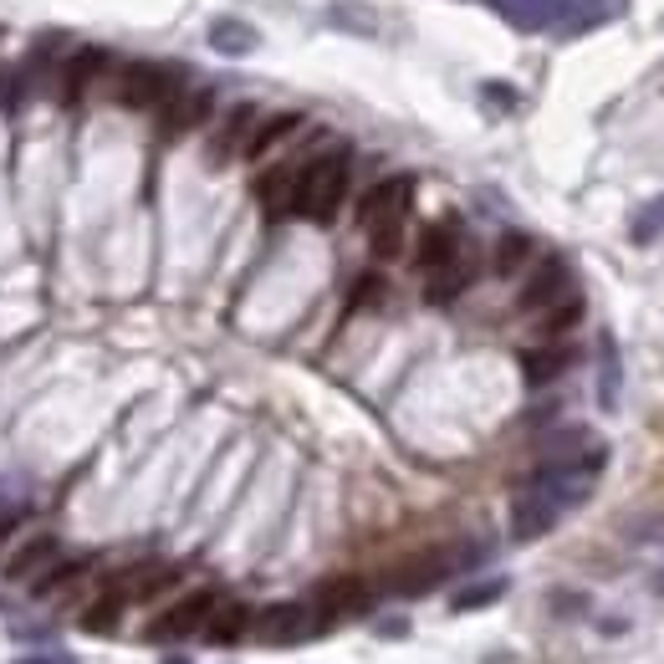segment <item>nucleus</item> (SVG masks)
Masks as SVG:
<instances>
[{
	"instance_id": "1",
	"label": "nucleus",
	"mask_w": 664,
	"mask_h": 664,
	"mask_svg": "<svg viewBox=\"0 0 664 664\" xmlns=\"http://www.w3.org/2000/svg\"><path fill=\"white\" fill-rule=\"evenodd\" d=\"M348 174H353V159L348 149H332V153H317L307 169H297V195H292V210L317 225H328L343 199H348Z\"/></svg>"
},
{
	"instance_id": "2",
	"label": "nucleus",
	"mask_w": 664,
	"mask_h": 664,
	"mask_svg": "<svg viewBox=\"0 0 664 664\" xmlns=\"http://www.w3.org/2000/svg\"><path fill=\"white\" fill-rule=\"evenodd\" d=\"M180 93V72L159 62H128L123 77H118V102L128 113H144V108H164L169 98Z\"/></svg>"
},
{
	"instance_id": "3",
	"label": "nucleus",
	"mask_w": 664,
	"mask_h": 664,
	"mask_svg": "<svg viewBox=\"0 0 664 664\" xmlns=\"http://www.w3.org/2000/svg\"><path fill=\"white\" fill-rule=\"evenodd\" d=\"M216 603H220V598L210 593V588L174 598L164 614L149 624V639H153V644H180V639H189V634L205 629V618H210V608H216Z\"/></svg>"
},
{
	"instance_id": "4",
	"label": "nucleus",
	"mask_w": 664,
	"mask_h": 664,
	"mask_svg": "<svg viewBox=\"0 0 664 664\" xmlns=\"http://www.w3.org/2000/svg\"><path fill=\"white\" fill-rule=\"evenodd\" d=\"M250 629H256L261 644L286 649V644H302V639L317 629V618H312L307 603H271L261 618H250Z\"/></svg>"
},
{
	"instance_id": "5",
	"label": "nucleus",
	"mask_w": 664,
	"mask_h": 664,
	"mask_svg": "<svg viewBox=\"0 0 664 664\" xmlns=\"http://www.w3.org/2000/svg\"><path fill=\"white\" fill-rule=\"evenodd\" d=\"M108 62H113V51H102V47H77L72 57H62L57 102H62V108H77V102L87 98V87H93L102 72H108Z\"/></svg>"
},
{
	"instance_id": "6",
	"label": "nucleus",
	"mask_w": 664,
	"mask_h": 664,
	"mask_svg": "<svg viewBox=\"0 0 664 664\" xmlns=\"http://www.w3.org/2000/svg\"><path fill=\"white\" fill-rule=\"evenodd\" d=\"M557 516L563 506L548 496V491H537V485H521V496L512 506V537L516 542H537V537H548L557 527Z\"/></svg>"
},
{
	"instance_id": "7",
	"label": "nucleus",
	"mask_w": 664,
	"mask_h": 664,
	"mask_svg": "<svg viewBox=\"0 0 664 664\" xmlns=\"http://www.w3.org/2000/svg\"><path fill=\"white\" fill-rule=\"evenodd\" d=\"M409 199H415V180H379L358 199V225H379V220H394V216H409Z\"/></svg>"
},
{
	"instance_id": "8",
	"label": "nucleus",
	"mask_w": 664,
	"mask_h": 664,
	"mask_svg": "<svg viewBox=\"0 0 664 664\" xmlns=\"http://www.w3.org/2000/svg\"><path fill=\"white\" fill-rule=\"evenodd\" d=\"M563 297H567V261L563 256H548V261H537V271L527 276L516 307H521V312H548L552 302H563Z\"/></svg>"
},
{
	"instance_id": "9",
	"label": "nucleus",
	"mask_w": 664,
	"mask_h": 664,
	"mask_svg": "<svg viewBox=\"0 0 664 664\" xmlns=\"http://www.w3.org/2000/svg\"><path fill=\"white\" fill-rule=\"evenodd\" d=\"M368 608V588L358 578H332L322 593H317L312 603V618H317V629H328V624H337V618H348V614H364Z\"/></svg>"
},
{
	"instance_id": "10",
	"label": "nucleus",
	"mask_w": 664,
	"mask_h": 664,
	"mask_svg": "<svg viewBox=\"0 0 664 664\" xmlns=\"http://www.w3.org/2000/svg\"><path fill=\"white\" fill-rule=\"evenodd\" d=\"M460 557H470V552H425L415 563H404L394 573V593H425V588H434L440 578H450L455 567H465Z\"/></svg>"
},
{
	"instance_id": "11",
	"label": "nucleus",
	"mask_w": 664,
	"mask_h": 664,
	"mask_svg": "<svg viewBox=\"0 0 664 664\" xmlns=\"http://www.w3.org/2000/svg\"><path fill=\"white\" fill-rule=\"evenodd\" d=\"M250 128H256V108H250V102L231 108V113H225V123L216 128V138H210V164H231L235 153L246 149Z\"/></svg>"
},
{
	"instance_id": "12",
	"label": "nucleus",
	"mask_w": 664,
	"mask_h": 664,
	"mask_svg": "<svg viewBox=\"0 0 664 664\" xmlns=\"http://www.w3.org/2000/svg\"><path fill=\"white\" fill-rule=\"evenodd\" d=\"M210 108H216V98L199 87V93H174V98L164 102V133L169 138H180V133L199 128L205 118H210Z\"/></svg>"
},
{
	"instance_id": "13",
	"label": "nucleus",
	"mask_w": 664,
	"mask_h": 664,
	"mask_svg": "<svg viewBox=\"0 0 664 664\" xmlns=\"http://www.w3.org/2000/svg\"><path fill=\"white\" fill-rule=\"evenodd\" d=\"M419 266H425V271H434V266H450L455 261V256H460V225H455V220H434L430 231L419 235Z\"/></svg>"
},
{
	"instance_id": "14",
	"label": "nucleus",
	"mask_w": 664,
	"mask_h": 664,
	"mask_svg": "<svg viewBox=\"0 0 664 664\" xmlns=\"http://www.w3.org/2000/svg\"><path fill=\"white\" fill-rule=\"evenodd\" d=\"M250 629V608L246 603H216L210 608V618H205V639L216 649H231L241 644V634Z\"/></svg>"
},
{
	"instance_id": "15",
	"label": "nucleus",
	"mask_w": 664,
	"mask_h": 664,
	"mask_svg": "<svg viewBox=\"0 0 664 664\" xmlns=\"http://www.w3.org/2000/svg\"><path fill=\"white\" fill-rule=\"evenodd\" d=\"M57 552H62V542H57L51 531H41V537H32V542H26V548H21L16 557L5 563V578H11V582L36 578V573H41L47 563H57Z\"/></svg>"
},
{
	"instance_id": "16",
	"label": "nucleus",
	"mask_w": 664,
	"mask_h": 664,
	"mask_svg": "<svg viewBox=\"0 0 664 664\" xmlns=\"http://www.w3.org/2000/svg\"><path fill=\"white\" fill-rule=\"evenodd\" d=\"M302 128V113H276V118H266V123H256V128H250V138H246V159H266V153L271 149H282L286 138H292V133Z\"/></svg>"
},
{
	"instance_id": "17",
	"label": "nucleus",
	"mask_w": 664,
	"mask_h": 664,
	"mask_svg": "<svg viewBox=\"0 0 664 664\" xmlns=\"http://www.w3.org/2000/svg\"><path fill=\"white\" fill-rule=\"evenodd\" d=\"M292 195H297V169H266L256 180V199L266 205V216H286Z\"/></svg>"
},
{
	"instance_id": "18",
	"label": "nucleus",
	"mask_w": 664,
	"mask_h": 664,
	"mask_svg": "<svg viewBox=\"0 0 664 664\" xmlns=\"http://www.w3.org/2000/svg\"><path fill=\"white\" fill-rule=\"evenodd\" d=\"M470 276H476V266L465 261V256H455L450 266H434L430 271V282H425V297L430 302H455L470 286Z\"/></svg>"
},
{
	"instance_id": "19",
	"label": "nucleus",
	"mask_w": 664,
	"mask_h": 664,
	"mask_svg": "<svg viewBox=\"0 0 664 664\" xmlns=\"http://www.w3.org/2000/svg\"><path fill=\"white\" fill-rule=\"evenodd\" d=\"M256 26H246V21H235V16H225V21H216L210 26V47L216 51H225V57H246V51H256Z\"/></svg>"
},
{
	"instance_id": "20",
	"label": "nucleus",
	"mask_w": 664,
	"mask_h": 664,
	"mask_svg": "<svg viewBox=\"0 0 664 664\" xmlns=\"http://www.w3.org/2000/svg\"><path fill=\"white\" fill-rule=\"evenodd\" d=\"M567 364H573V348H531V353H521V373H527V383H552Z\"/></svg>"
},
{
	"instance_id": "21",
	"label": "nucleus",
	"mask_w": 664,
	"mask_h": 664,
	"mask_svg": "<svg viewBox=\"0 0 664 664\" xmlns=\"http://www.w3.org/2000/svg\"><path fill=\"white\" fill-rule=\"evenodd\" d=\"M123 603H128L123 593H102V598H93V608L83 614V629H87V634H113V629H118V618H123Z\"/></svg>"
},
{
	"instance_id": "22",
	"label": "nucleus",
	"mask_w": 664,
	"mask_h": 664,
	"mask_svg": "<svg viewBox=\"0 0 664 664\" xmlns=\"http://www.w3.org/2000/svg\"><path fill=\"white\" fill-rule=\"evenodd\" d=\"M527 256H531V235L506 231L496 241V276H516V271L527 266Z\"/></svg>"
},
{
	"instance_id": "23",
	"label": "nucleus",
	"mask_w": 664,
	"mask_h": 664,
	"mask_svg": "<svg viewBox=\"0 0 664 664\" xmlns=\"http://www.w3.org/2000/svg\"><path fill=\"white\" fill-rule=\"evenodd\" d=\"M368 241H373V256H379V261L398 256V250H404V216L379 220V225H368Z\"/></svg>"
},
{
	"instance_id": "24",
	"label": "nucleus",
	"mask_w": 664,
	"mask_h": 664,
	"mask_svg": "<svg viewBox=\"0 0 664 664\" xmlns=\"http://www.w3.org/2000/svg\"><path fill=\"white\" fill-rule=\"evenodd\" d=\"M578 317H582V302L578 297H563V302H552L548 317H542V332H567V328H578Z\"/></svg>"
},
{
	"instance_id": "25",
	"label": "nucleus",
	"mask_w": 664,
	"mask_h": 664,
	"mask_svg": "<svg viewBox=\"0 0 664 664\" xmlns=\"http://www.w3.org/2000/svg\"><path fill=\"white\" fill-rule=\"evenodd\" d=\"M87 563H93V557H77V563H57L51 573H41V578H36V593H57V588H66L72 578H83Z\"/></svg>"
},
{
	"instance_id": "26",
	"label": "nucleus",
	"mask_w": 664,
	"mask_h": 664,
	"mask_svg": "<svg viewBox=\"0 0 664 664\" xmlns=\"http://www.w3.org/2000/svg\"><path fill=\"white\" fill-rule=\"evenodd\" d=\"M501 593H506V582H481V588H465V593L460 598H455V608H460V614H465V608H485V603H491V598H501Z\"/></svg>"
},
{
	"instance_id": "27",
	"label": "nucleus",
	"mask_w": 664,
	"mask_h": 664,
	"mask_svg": "<svg viewBox=\"0 0 664 664\" xmlns=\"http://www.w3.org/2000/svg\"><path fill=\"white\" fill-rule=\"evenodd\" d=\"M654 235H664V195L654 199L644 216H639V225H634V241H654Z\"/></svg>"
},
{
	"instance_id": "28",
	"label": "nucleus",
	"mask_w": 664,
	"mask_h": 664,
	"mask_svg": "<svg viewBox=\"0 0 664 664\" xmlns=\"http://www.w3.org/2000/svg\"><path fill=\"white\" fill-rule=\"evenodd\" d=\"M383 297V282L379 276H364V282L353 286V297H348V312H358V307H373V302Z\"/></svg>"
},
{
	"instance_id": "29",
	"label": "nucleus",
	"mask_w": 664,
	"mask_h": 664,
	"mask_svg": "<svg viewBox=\"0 0 664 664\" xmlns=\"http://www.w3.org/2000/svg\"><path fill=\"white\" fill-rule=\"evenodd\" d=\"M21 527V516H0V548H5V537Z\"/></svg>"
},
{
	"instance_id": "30",
	"label": "nucleus",
	"mask_w": 664,
	"mask_h": 664,
	"mask_svg": "<svg viewBox=\"0 0 664 664\" xmlns=\"http://www.w3.org/2000/svg\"><path fill=\"white\" fill-rule=\"evenodd\" d=\"M21 664H72V660H51L47 654V660H21Z\"/></svg>"
},
{
	"instance_id": "31",
	"label": "nucleus",
	"mask_w": 664,
	"mask_h": 664,
	"mask_svg": "<svg viewBox=\"0 0 664 664\" xmlns=\"http://www.w3.org/2000/svg\"><path fill=\"white\" fill-rule=\"evenodd\" d=\"M164 664H189V660H164Z\"/></svg>"
}]
</instances>
